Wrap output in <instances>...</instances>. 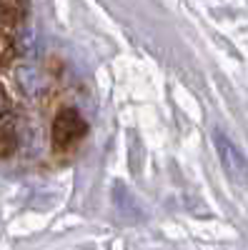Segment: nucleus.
I'll return each instance as SVG.
<instances>
[{"label": "nucleus", "mask_w": 248, "mask_h": 250, "mask_svg": "<svg viewBox=\"0 0 248 250\" xmlns=\"http://www.w3.org/2000/svg\"><path fill=\"white\" fill-rule=\"evenodd\" d=\"M18 83H20V88H23L28 95H33V93L40 90V78H38V73H35L33 68H20Z\"/></svg>", "instance_id": "obj_3"}, {"label": "nucleus", "mask_w": 248, "mask_h": 250, "mask_svg": "<svg viewBox=\"0 0 248 250\" xmlns=\"http://www.w3.org/2000/svg\"><path fill=\"white\" fill-rule=\"evenodd\" d=\"M88 130V123L83 120V115L78 110H60L55 123H53V140L58 145H70L75 140H80Z\"/></svg>", "instance_id": "obj_2"}, {"label": "nucleus", "mask_w": 248, "mask_h": 250, "mask_svg": "<svg viewBox=\"0 0 248 250\" xmlns=\"http://www.w3.org/2000/svg\"><path fill=\"white\" fill-rule=\"evenodd\" d=\"M10 110V100H8V95H5V90L0 88V118H3L5 113Z\"/></svg>", "instance_id": "obj_4"}, {"label": "nucleus", "mask_w": 248, "mask_h": 250, "mask_svg": "<svg viewBox=\"0 0 248 250\" xmlns=\"http://www.w3.org/2000/svg\"><path fill=\"white\" fill-rule=\"evenodd\" d=\"M213 140H216L221 163H223L225 173H228V178H231L233 183H238V185H248V158H246L225 135L216 133Z\"/></svg>", "instance_id": "obj_1"}]
</instances>
